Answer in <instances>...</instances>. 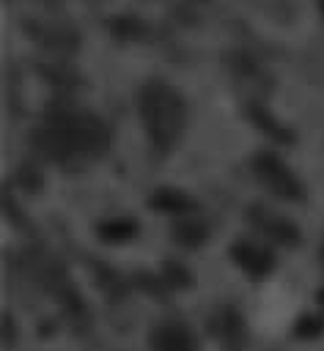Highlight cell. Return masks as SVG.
I'll use <instances>...</instances> for the list:
<instances>
[{
    "mask_svg": "<svg viewBox=\"0 0 324 351\" xmlns=\"http://www.w3.org/2000/svg\"><path fill=\"white\" fill-rule=\"evenodd\" d=\"M137 222L132 217H113V219H102L96 225V233L102 241L107 244H124V241H132L137 236Z\"/></svg>",
    "mask_w": 324,
    "mask_h": 351,
    "instance_id": "ba28073f",
    "label": "cell"
},
{
    "mask_svg": "<svg viewBox=\"0 0 324 351\" xmlns=\"http://www.w3.org/2000/svg\"><path fill=\"white\" fill-rule=\"evenodd\" d=\"M113 134L104 121L91 112L60 110L47 115L30 134V145L49 162L71 165L85 162L107 151Z\"/></svg>",
    "mask_w": 324,
    "mask_h": 351,
    "instance_id": "6da1fadb",
    "label": "cell"
},
{
    "mask_svg": "<svg viewBox=\"0 0 324 351\" xmlns=\"http://www.w3.org/2000/svg\"><path fill=\"white\" fill-rule=\"evenodd\" d=\"M231 258L233 263L247 271L250 277H266L272 269H275V255L269 247L264 244H255V241H236L231 247Z\"/></svg>",
    "mask_w": 324,
    "mask_h": 351,
    "instance_id": "277c9868",
    "label": "cell"
},
{
    "mask_svg": "<svg viewBox=\"0 0 324 351\" xmlns=\"http://www.w3.org/2000/svg\"><path fill=\"white\" fill-rule=\"evenodd\" d=\"M250 118L264 129V132H269L272 137H277V140H291V134H288V129L286 126H280L266 110H261V107H250Z\"/></svg>",
    "mask_w": 324,
    "mask_h": 351,
    "instance_id": "30bf717a",
    "label": "cell"
},
{
    "mask_svg": "<svg viewBox=\"0 0 324 351\" xmlns=\"http://www.w3.org/2000/svg\"><path fill=\"white\" fill-rule=\"evenodd\" d=\"M148 206L151 208H157V211H162V214H173V217H184L189 208H192V200L181 192V189H157L154 195H151V200H148Z\"/></svg>",
    "mask_w": 324,
    "mask_h": 351,
    "instance_id": "9c48e42d",
    "label": "cell"
},
{
    "mask_svg": "<svg viewBox=\"0 0 324 351\" xmlns=\"http://www.w3.org/2000/svg\"><path fill=\"white\" fill-rule=\"evenodd\" d=\"M316 5H319V11H321V16H324V0H316Z\"/></svg>",
    "mask_w": 324,
    "mask_h": 351,
    "instance_id": "8fae6325",
    "label": "cell"
},
{
    "mask_svg": "<svg viewBox=\"0 0 324 351\" xmlns=\"http://www.w3.org/2000/svg\"><path fill=\"white\" fill-rule=\"evenodd\" d=\"M151 351H198V340L184 324L167 321V324L154 326Z\"/></svg>",
    "mask_w": 324,
    "mask_h": 351,
    "instance_id": "8992f818",
    "label": "cell"
},
{
    "mask_svg": "<svg viewBox=\"0 0 324 351\" xmlns=\"http://www.w3.org/2000/svg\"><path fill=\"white\" fill-rule=\"evenodd\" d=\"M170 236H173V241H178L181 247H200V244L206 241V236H209V228H206L203 219L184 214V217H178V219L173 222Z\"/></svg>",
    "mask_w": 324,
    "mask_h": 351,
    "instance_id": "52a82bcc",
    "label": "cell"
},
{
    "mask_svg": "<svg viewBox=\"0 0 324 351\" xmlns=\"http://www.w3.org/2000/svg\"><path fill=\"white\" fill-rule=\"evenodd\" d=\"M253 173L258 176V181L275 192L277 197H286V200H299L302 197V184L299 178L294 176V170L277 159L275 154H258L253 159Z\"/></svg>",
    "mask_w": 324,
    "mask_h": 351,
    "instance_id": "3957f363",
    "label": "cell"
},
{
    "mask_svg": "<svg viewBox=\"0 0 324 351\" xmlns=\"http://www.w3.org/2000/svg\"><path fill=\"white\" fill-rule=\"evenodd\" d=\"M250 222H253V228H255L258 233H264V239H269V241L294 244V241L299 239L297 228H294L286 217H280V214H275V211H269V208H264V206H258V208L250 211Z\"/></svg>",
    "mask_w": 324,
    "mask_h": 351,
    "instance_id": "5b68a950",
    "label": "cell"
},
{
    "mask_svg": "<svg viewBox=\"0 0 324 351\" xmlns=\"http://www.w3.org/2000/svg\"><path fill=\"white\" fill-rule=\"evenodd\" d=\"M137 112L148 143L157 151H170L187 126V101L165 80H148L137 96Z\"/></svg>",
    "mask_w": 324,
    "mask_h": 351,
    "instance_id": "7a4b0ae2",
    "label": "cell"
}]
</instances>
